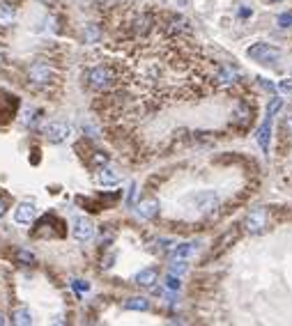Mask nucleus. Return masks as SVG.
Returning <instances> with one entry per match:
<instances>
[{"mask_svg":"<svg viewBox=\"0 0 292 326\" xmlns=\"http://www.w3.org/2000/svg\"><path fill=\"white\" fill-rule=\"evenodd\" d=\"M246 55H249L251 60H255V62H260V64H274L278 58H281V51L272 44H253L249 51H246Z\"/></svg>","mask_w":292,"mask_h":326,"instance_id":"f257e3e1","label":"nucleus"},{"mask_svg":"<svg viewBox=\"0 0 292 326\" xmlns=\"http://www.w3.org/2000/svg\"><path fill=\"white\" fill-rule=\"evenodd\" d=\"M88 85L92 87V90L102 92V90H108V87L113 85V71L108 67H94L88 71Z\"/></svg>","mask_w":292,"mask_h":326,"instance_id":"f03ea898","label":"nucleus"},{"mask_svg":"<svg viewBox=\"0 0 292 326\" xmlns=\"http://www.w3.org/2000/svg\"><path fill=\"white\" fill-rule=\"evenodd\" d=\"M267 228V209L262 207H255V209L249 211V216L244 218V230L249 234H260Z\"/></svg>","mask_w":292,"mask_h":326,"instance_id":"7ed1b4c3","label":"nucleus"},{"mask_svg":"<svg viewBox=\"0 0 292 326\" xmlns=\"http://www.w3.org/2000/svg\"><path fill=\"white\" fill-rule=\"evenodd\" d=\"M191 202L198 207V211H203V214H209V211L216 209L218 195H216L214 191H200V193H196V195L191 197Z\"/></svg>","mask_w":292,"mask_h":326,"instance_id":"20e7f679","label":"nucleus"},{"mask_svg":"<svg viewBox=\"0 0 292 326\" xmlns=\"http://www.w3.org/2000/svg\"><path fill=\"white\" fill-rule=\"evenodd\" d=\"M69 133H71V129L67 127L65 122H51V124H46V127H44V136H46L51 142L67 140V136H69Z\"/></svg>","mask_w":292,"mask_h":326,"instance_id":"39448f33","label":"nucleus"},{"mask_svg":"<svg viewBox=\"0 0 292 326\" xmlns=\"http://www.w3.org/2000/svg\"><path fill=\"white\" fill-rule=\"evenodd\" d=\"M28 76H30V81L37 83V85H46V83L51 81L53 71H51V67H48L46 62H35L33 67L28 69Z\"/></svg>","mask_w":292,"mask_h":326,"instance_id":"423d86ee","label":"nucleus"},{"mask_svg":"<svg viewBox=\"0 0 292 326\" xmlns=\"http://www.w3.org/2000/svg\"><path fill=\"white\" fill-rule=\"evenodd\" d=\"M272 122H274V115H267V117H264V122L260 124V129H258V136H255V140H258L260 149H262L264 154H269V140H272Z\"/></svg>","mask_w":292,"mask_h":326,"instance_id":"0eeeda50","label":"nucleus"},{"mask_svg":"<svg viewBox=\"0 0 292 326\" xmlns=\"http://www.w3.org/2000/svg\"><path fill=\"white\" fill-rule=\"evenodd\" d=\"M35 216H37V209H35L33 202H21L14 211V220L21 225H30L35 220Z\"/></svg>","mask_w":292,"mask_h":326,"instance_id":"6e6552de","label":"nucleus"},{"mask_svg":"<svg viewBox=\"0 0 292 326\" xmlns=\"http://www.w3.org/2000/svg\"><path fill=\"white\" fill-rule=\"evenodd\" d=\"M136 214L145 220H152L154 216L159 214V200H154V197H145V200H140L138 205H136Z\"/></svg>","mask_w":292,"mask_h":326,"instance_id":"1a4fd4ad","label":"nucleus"},{"mask_svg":"<svg viewBox=\"0 0 292 326\" xmlns=\"http://www.w3.org/2000/svg\"><path fill=\"white\" fill-rule=\"evenodd\" d=\"M74 237L79 239V241H90V239L94 237V225L90 223L88 218H79L74 223Z\"/></svg>","mask_w":292,"mask_h":326,"instance_id":"9d476101","label":"nucleus"},{"mask_svg":"<svg viewBox=\"0 0 292 326\" xmlns=\"http://www.w3.org/2000/svg\"><path fill=\"white\" fill-rule=\"evenodd\" d=\"M198 253V243L196 241H189V243H180V246L175 248V250L171 253V260H186L189 262L191 257Z\"/></svg>","mask_w":292,"mask_h":326,"instance_id":"9b49d317","label":"nucleus"},{"mask_svg":"<svg viewBox=\"0 0 292 326\" xmlns=\"http://www.w3.org/2000/svg\"><path fill=\"white\" fill-rule=\"evenodd\" d=\"M157 278H159L157 269H143L136 273V285H140V287H154Z\"/></svg>","mask_w":292,"mask_h":326,"instance_id":"f8f14e48","label":"nucleus"},{"mask_svg":"<svg viewBox=\"0 0 292 326\" xmlns=\"http://www.w3.org/2000/svg\"><path fill=\"white\" fill-rule=\"evenodd\" d=\"M14 21H16V9L12 7L10 3H3V5H0V26L7 28V26H12Z\"/></svg>","mask_w":292,"mask_h":326,"instance_id":"ddd939ff","label":"nucleus"},{"mask_svg":"<svg viewBox=\"0 0 292 326\" xmlns=\"http://www.w3.org/2000/svg\"><path fill=\"white\" fill-rule=\"evenodd\" d=\"M150 28H152V16H150V14H140L134 21V30L138 32V35H148Z\"/></svg>","mask_w":292,"mask_h":326,"instance_id":"4468645a","label":"nucleus"},{"mask_svg":"<svg viewBox=\"0 0 292 326\" xmlns=\"http://www.w3.org/2000/svg\"><path fill=\"white\" fill-rule=\"evenodd\" d=\"M117 179H120V177H117L111 168H102L97 172V182L104 184V186H113V184H117Z\"/></svg>","mask_w":292,"mask_h":326,"instance_id":"2eb2a0df","label":"nucleus"},{"mask_svg":"<svg viewBox=\"0 0 292 326\" xmlns=\"http://www.w3.org/2000/svg\"><path fill=\"white\" fill-rule=\"evenodd\" d=\"M125 308H127V310H140V312H145V310H150V301L145 296H134V298H129V301L125 303Z\"/></svg>","mask_w":292,"mask_h":326,"instance_id":"dca6fc26","label":"nucleus"},{"mask_svg":"<svg viewBox=\"0 0 292 326\" xmlns=\"http://www.w3.org/2000/svg\"><path fill=\"white\" fill-rule=\"evenodd\" d=\"M12 321L19 326H28V324H33V315H30L26 308H19V310H14V315H12Z\"/></svg>","mask_w":292,"mask_h":326,"instance_id":"f3484780","label":"nucleus"},{"mask_svg":"<svg viewBox=\"0 0 292 326\" xmlns=\"http://www.w3.org/2000/svg\"><path fill=\"white\" fill-rule=\"evenodd\" d=\"M99 37H102V30H99V26H94V23L85 26V41H88V44H94V41H99Z\"/></svg>","mask_w":292,"mask_h":326,"instance_id":"a211bd4d","label":"nucleus"},{"mask_svg":"<svg viewBox=\"0 0 292 326\" xmlns=\"http://www.w3.org/2000/svg\"><path fill=\"white\" fill-rule=\"evenodd\" d=\"M16 260H19L21 264H26V266L35 264V255L30 250H16Z\"/></svg>","mask_w":292,"mask_h":326,"instance_id":"6ab92c4d","label":"nucleus"},{"mask_svg":"<svg viewBox=\"0 0 292 326\" xmlns=\"http://www.w3.org/2000/svg\"><path fill=\"white\" fill-rule=\"evenodd\" d=\"M186 266H189V264H186V260H171V271H173V273H177V275L184 273Z\"/></svg>","mask_w":292,"mask_h":326,"instance_id":"aec40b11","label":"nucleus"},{"mask_svg":"<svg viewBox=\"0 0 292 326\" xmlns=\"http://www.w3.org/2000/svg\"><path fill=\"white\" fill-rule=\"evenodd\" d=\"M180 275H175V273H171V275H166V287L168 289H180Z\"/></svg>","mask_w":292,"mask_h":326,"instance_id":"412c9836","label":"nucleus"},{"mask_svg":"<svg viewBox=\"0 0 292 326\" xmlns=\"http://www.w3.org/2000/svg\"><path fill=\"white\" fill-rule=\"evenodd\" d=\"M278 26L281 28H292V12H283L278 16Z\"/></svg>","mask_w":292,"mask_h":326,"instance_id":"4be33fe9","label":"nucleus"},{"mask_svg":"<svg viewBox=\"0 0 292 326\" xmlns=\"http://www.w3.org/2000/svg\"><path fill=\"white\" fill-rule=\"evenodd\" d=\"M71 287H74V292L83 294L90 289V283H85V280H71Z\"/></svg>","mask_w":292,"mask_h":326,"instance_id":"5701e85b","label":"nucleus"},{"mask_svg":"<svg viewBox=\"0 0 292 326\" xmlns=\"http://www.w3.org/2000/svg\"><path fill=\"white\" fill-rule=\"evenodd\" d=\"M281 106H283L281 99H272V106L267 108V115H276L278 110H281Z\"/></svg>","mask_w":292,"mask_h":326,"instance_id":"b1692460","label":"nucleus"},{"mask_svg":"<svg viewBox=\"0 0 292 326\" xmlns=\"http://www.w3.org/2000/svg\"><path fill=\"white\" fill-rule=\"evenodd\" d=\"M278 90H281V92H292V78H285V81L278 83Z\"/></svg>","mask_w":292,"mask_h":326,"instance_id":"393cba45","label":"nucleus"},{"mask_svg":"<svg viewBox=\"0 0 292 326\" xmlns=\"http://www.w3.org/2000/svg\"><path fill=\"white\" fill-rule=\"evenodd\" d=\"M7 211V197H0V216H5Z\"/></svg>","mask_w":292,"mask_h":326,"instance_id":"a878e982","label":"nucleus"},{"mask_svg":"<svg viewBox=\"0 0 292 326\" xmlns=\"http://www.w3.org/2000/svg\"><path fill=\"white\" fill-rule=\"evenodd\" d=\"M239 16H241V18L251 16V9H246V7H244V9H239Z\"/></svg>","mask_w":292,"mask_h":326,"instance_id":"bb28decb","label":"nucleus"},{"mask_svg":"<svg viewBox=\"0 0 292 326\" xmlns=\"http://www.w3.org/2000/svg\"><path fill=\"white\" fill-rule=\"evenodd\" d=\"M285 129H287V131H290V133H292V115H290V117H287V119H285Z\"/></svg>","mask_w":292,"mask_h":326,"instance_id":"cd10ccee","label":"nucleus"},{"mask_svg":"<svg viewBox=\"0 0 292 326\" xmlns=\"http://www.w3.org/2000/svg\"><path fill=\"white\" fill-rule=\"evenodd\" d=\"M0 324H5V317H3V315H0Z\"/></svg>","mask_w":292,"mask_h":326,"instance_id":"c85d7f7f","label":"nucleus"},{"mask_svg":"<svg viewBox=\"0 0 292 326\" xmlns=\"http://www.w3.org/2000/svg\"><path fill=\"white\" fill-rule=\"evenodd\" d=\"M39 3H46V5H48V3H51V0H39Z\"/></svg>","mask_w":292,"mask_h":326,"instance_id":"c756f323","label":"nucleus"}]
</instances>
